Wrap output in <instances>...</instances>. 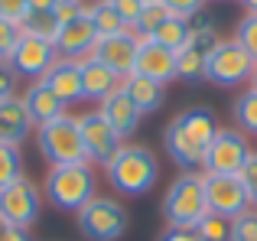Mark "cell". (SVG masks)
<instances>
[{
    "label": "cell",
    "mask_w": 257,
    "mask_h": 241,
    "mask_svg": "<svg viewBox=\"0 0 257 241\" xmlns=\"http://www.w3.org/2000/svg\"><path fill=\"white\" fill-rule=\"evenodd\" d=\"M10 69L17 72V78H30V82H43L46 72L59 62V49L49 39H36V36H20L17 49L10 52Z\"/></svg>",
    "instance_id": "8fae6325"
},
{
    "label": "cell",
    "mask_w": 257,
    "mask_h": 241,
    "mask_svg": "<svg viewBox=\"0 0 257 241\" xmlns=\"http://www.w3.org/2000/svg\"><path fill=\"white\" fill-rule=\"evenodd\" d=\"M120 88H124V95L137 104L140 114H153V111H160L166 104V85L150 82V78H144V75H127Z\"/></svg>",
    "instance_id": "7402d4cb"
},
{
    "label": "cell",
    "mask_w": 257,
    "mask_h": 241,
    "mask_svg": "<svg viewBox=\"0 0 257 241\" xmlns=\"http://www.w3.org/2000/svg\"><path fill=\"white\" fill-rule=\"evenodd\" d=\"M52 13H56L59 26H65V23H72V20H78L82 13H88V7H85V0H59V4L52 7Z\"/></svg>",
    "instance_id": "e575fe53"
},
{
    "label": "cell",
    "mask_w": 257,
    "mask_h": 241,
    "mask_svg": "<svg viewBox=\"0 0 257 241\" xmlns=\"http://www.w3.org/2000/svg\"><path fill=\"white\" fill-rule=\"evenodd\" d=\"M173 17H182V20H195L202 10H205L208 0H160Z\"/></svg>",
    "instance_id": "1f68e13d"
},
{
    "label": "cell",
    "mask_w": 257,
    "mask_h": 241,
    "mask_svg": "<svg viewBox=\"0 0 257 241\" xmlns=\"http://www.w3.org/2000/svg\"><path fill=\"white\" fill-rule=\"evenodd\" d=\"M13 95H17V72L10 69V62L0 59V101H7Z\"/></svg>",
    "instance_id": "74e56055"
},
{
    "label": "cell",
    "mask_w": 257,
    "mask_h": 241,
    "mask_svg": "<svg viewBox=\"0 0 257 241\" xmlns=\"http://www.w3.org/2000/svg\"><path fill=\"white\" fill-rule=\"evenodd\" d=\"M43 82L49 85L59 98H62L65 108H69V104L85 101V91H82V62H75V59H59V62L46 72Z\"/></svg>",
    "instance_id": "d6986e66"
},
{
    "label": "cell",
    "mask_w": 257,
    "mask_h": 241,
    "mask_svg": "<svg viewBox=\"0 0 257 241\" xmlns=\"http://www.w3.org/2000/svg\"><path fill=\"white\" fill-rule=\"evenodd\" d=\"M251 85H254V88H257V69H254V78H251Z\"/></svg>",
    "instance_id": "7bdbcfd3"
},
{
    "label": "cell",
    "mask_w": 257,
    "mask_h": 241,
    "mask_svg": "<svg viewBox=\"0 0 257 241\" xmlns=\"http://www.w3.org/2000/svg\"><path fill=\"white\" fill-rule=\"evenodd\" d=\"M144 4H157V0H144Z\"/></svg>",
    "instance_id": "ee69618b"
},
{
    "label": "cell",
    "mask_w": 257,
    "mask_h": 241,
    "mask_svg": "<svg viewBox=\"0 0 257 241\" xmlns=\"http://www.w3.org/2000/svg\"><path fill=\"white\" fill-rule=\"evenodd\" d=\"M107 183L120 196H144L157 186L160 179V163L150 147L144 144H124L111 160L104 163Z\"/></svg>",
    "instance_id": "7a4b0ae2"
},
{
    "label": "cell",
    "mask_w": 257,
    "mask_h": 241,
    "mask_svg": "<svg viewBox=\"0 0 257 241\" xmlns=\"http://www.w3.org/2000/svg\"><path fill=\"white\" fill-rule=\"evenodd\" d=\"M251 144L247 137L238 131V127H218L215 140L208 144L205 163H202V173H225V176H238L244 170L247 157H251Z\"/></svg>",
    "instance_id": "9c48e42d"
},
{
    "label": "cell",
    "mask_w": 257,
    "mask_h": 241,
    "mask_svg": "<svg viewBox=\"0 0 257 241\" xmlns=\"http://www.w3.org/2000/svg\"><path fill=\"white\" fill-rule=\"evenodd\" d=\"M241 7H244L247 13H257V0H241Z\"/></svg>",
    "instance_id": "b9f144b4"
},
{
    "label": "cell",
    "mask_w": 257,
    "mask_h": 241,
    "mask_svg": "<svg viewBox=\"0 0 257 241\" xmlns=\"http://www.w3.org/2000/svg\"><path fill=\"white\" fill-rule=\"evenodd\" d=\"M75 222L88 241H120L131 228L127 209L111 196H94L82 212H75Z\"/></svg>",
    "instance_id": "8992f818"
},
{
    "label": "cell",
    "mask_w": 257,
    "mask_h": 241,
    "mask_svg": "<svg viewBox=\"0 0 257 241\" xmlns=\"http://www.w3.org/2000/svg\"><path fill=\"white\" fill-rule=\"evenodd\" d=\"M257 62L241 49L234 39H221L205 62V82L215 88H234V85H251Z\"/></svg>",
    "instance_id": "52a82bcc"
},
{
    "label": "cell",
    "mask_w": 257,
    "mask_h": 241,
    "mask_svg": "<svg viewBox=\"0 0 257 241\" xmlns=\"http://www.w3.org/2000/svg\"><path fill=\"white\" fill-rule=\"evenodd\" d=\"M231 114H234V124H238V131L244 134V137H257V88L254 85H247V88L234 98Z\"/></svg>",
    "instance_id": "603a6c76"
},
{
    "label": "cell",
    "mask_w": 257,
    "mask_h": 241,
    "mask_svg": "<svg viewBox=\"0 0 257 241\" xmlns=\"http://www.w3.org/2000/svg\"><path fill=\"white\" fill-rule=\"evenodd\" d=\"M20 36H23V33H20V26L17 23H10V20H4L0 17V59H10V52L17 49V43H20Z\"/></svg>",
    "instance_id": "d6a6232c"
},
{
    "label": "cell",
    "mask_w": 257,
    "mask_h": 241,
    "mask_svg": "<svg viewBox=\"0 0 257 241\" xmlns=\"http://www.w3.org/2000/svg\"><path fill=\"white\" fill-rule=\"evenodd\" d=\"M88 17H91L94 30H98V39L117 36V33H127V23L117 17V10H114L107 0H94V4L88 7Z\"/></svg>",
    "instance_id": "d4e9b609"
},
{
    "label": "cell",
    "mask_w": 257,
    "mask_h": 241,
    "mask_svg": "<svg viewBox=\"0 0 257 241\" xmlns=\"http://www.w3.org/2000/svg\"><path fill=\"white\" fill-rule=\"evenodd\" d=\"M98 111H101V117H104L107 124H111L114 131L120 134V140H124V137H131V134H137L140 120H144V114L137 111V104H134L131 98L124 95V88H120V91H114L111 98H104V101L98 104Z\"/></svg>",
    "instance_id": "44dd1931"
},
{
    "label": "cell",
    "mask_w": 257,
    "mask_h": 241,
    "mask_svg": "<svg viewBox=\"0 0 257 241\" xmlns=\"http://www.w3.org/2000/svg\"><path fill=\"white\" fill-rule=\"evenodd\" d=\"M153 43H160V46H166L170 52H179L182 46L192 39V20H182V17H170L163 26H160L157 33H153Z\"/></svg>",
    "instance_id": "cb8c5ba5"
},
{
    "label": "cell",
    "mask_w": 257,
    "mask_h": 241,
    "mask_svg": "<svg viewBox=\"0 0 257 241\" xmlns=\"http://www.w3.org/2000/svg\"><path fill=\"white\" fill-rule=\"evenodd\" d=\"M23 179V153L13 144H0V189Z\"/></svg>",
    "instance_id": "83f0119b"
},
{
    "label": "cell",
    "mask_w": 257,
    "mask_h": 241,
    "mask_svg": "<svg viewBox=\"0 0 257 241\" xmlns=\"http://www.w3.org/2000/svg\"><path fill=\"white\" fill-rule=\"evenodd\" d=\"M170 17H173V13L166 10L160 0H157V4H147V7H144V13H140V20H137V26H134V33H137L140 39H150L153 33H157Z\"/></svg>",
    "instance_id": "f1b7e54d"
},
{
    "label": "cell",
    "mask_w": 257,
    "mask_h": 241,
    "mask_svg": "<svg viewBox=\"0 0 257 241\" xmlns=\"http://www.w3.org/2000/svg\"><path fill=\"white\" fill-rule=\"evenodd\" d=\"M39 209H43V192L33 179L23 176L0 189V218H7L10 225H20L30 231L39 218Z\"/></svg>",
    "instance_id": "30bf717a"
},
{
    "label": "cell",
    "mask_w": 257,
    "mask_h": 241,
    "mask_svg": "<svg viewBox=\"0 0 257 241\" xmlns=\"http://www.w3.org/2000/svg\"><path fill=\"white\" fill-rule=\"evenodd\" d=\"M231 39L254 59V62H257V13H244V17L238 20V26H234V36H231Z\"/></svg>",
    "instance_id": "f546056e"
},
{
    "label": "cell",
    "mask_w": 257,
    "mask_h": 241,
    "mask_svg": "<svg viewBox=\"0 0 257 241\" xmlns=\"http://www.w3.org/2000/svg\"><path fill=\"white\" fill-rule=\"evenodd\" d=\"M231 241H257V209L231 218Z\"/></svg>",
    "instance_id": "4dcf8cb0"
},
{
    "label": "cell",
    "mask_w": 257,
    "mask_h": 241,
    "mask_svg": "<svg viewBox=\"0 0 257 241\" xmlns=\"http://www.w3.org/2000/svg\"><path fill=\"white\" fill-rule=\"evenodd\" d=\"M20 33H23V36H36V39H49V43H56L59 20H56L52 10H30L23 17V23H20Z\"/></svg>",
    "instance_id": "484cf974"
},
{
    "label": "cell",
    "mask_w": 257,
    "mask_h": 241,
    "mask_svg": "<svg viewBox=\"0 0 257 241\" xmlns=\"http://www.w3.org/2000/svg\"><path fill=\"white\" fill-rule=\"evenodd\" d=\"M218 43H221V36L215 33L212 20H202V23L192 20V39L176 52V78H179V82H205L208 52Z\"/></svg>",
    "instance_id": "ba28073f"
},
{
    "label": "cell",
    "mask_w": 257,
    "mask_h": 241,
    "mask_svg": "<svg viewBox=\"0 0 257 241\" xmlns=\"http://www.w3.org/2000/svg\"><path fill=\"white\" fill-rule=\"evenodd\" d=\"M215 134H218L215 111L208 104H195V108H186L182 114H176L163 127V147L179 170H202Z\"/></svg>",
    "instance_id": "6da1fadb"
},
{
    "label": "cell",
    "mask_w": 257,
    "mask_h": 241,
    "mask_svg": "<svg viewBox=\"0 0 257 241\" xmlns=\"http://www.w3.org/2000/svg\"><path fill=\"white\" fill-rule=\"evenodd\" d=\"M20 98H23V104H26V111H30V117H33L36 127H43V124H49V120L69 114V111H65V101L46 82H33Z\"/></svg>",
    "instance_id": "ffe728a7"
},
{
    "label": "cell",
    "mask_w": 257,
    "mask_h": 241,
    "mask_svg": "<svg viewBox=\"0 0 257 241\" xmlns=\"http://www.w3.org/2000/svg\"><path fill=\"white\" fill-rule=\"evenodd\" d=\"M160 241H202V238L195 235V228H166Z\"/></svg>",
    "instance_id": "ab89813d"
},
{
    "label": "cell",
    "mask_w": 257,
    "mask_h": 241,
    "mask_svg": "<svg viewBox=\"0 0 257 241\" xmlns=\"http://www.w3.org/2000/svg\"><path fill=\"white\" fill-rule=\"evenodd\" d=\"M26 4H30V10H52L59 0H26Z\"/></svg>",
    "instance_id": "60d3db41"
},
{
    "label": "cell",
    "mask_w": 257,
    "mask_h": 241,
    "mask_svg": "<svg viewBox=\"0 0 257 241\" xmlns=\"http://www.w3.org/2000/svg\"><path fill=\"white\" fill-rule=\"evenodd\" d=\"M205 199H208V212H218L225 218H238L251 209V199H247L241 176L205 173Z\"/></svg>",
    "instance_id": "7c38bea8"
},
{
    "label": "cell",
    "mask_w": 257,
    "mask_h": 241,
    "mask_svg": "<svg viewBox=\"0 0 257 241\" xmlns=\"http://www.w3.org/2000/svg\"><path fill=\"white\" fill-rule=\"evenodd\" d=\"M78 131H82V144L88 153V163H101L104 166L114 153L124 147L120 134L101 117V111H88V114L78 117Z\"/></svg>",
    "instance_id": "4fadbf2b"
},
{
    "label": "cell",
    "mask_w": 257,
    "mask_h": 241,
    "mask_svg": "<svg viewBox=\"0 0 257 241\" xmlns=\"http://www.w3.org/2000/svg\"><path fill=\"white\" fill-rule=\"evenodd\" d=\"M94 46H98V30H94L91 17L82 13L78 20H72V23L59 26V36H56V49H59V59H75V62H82L94 52Z\"/></svg>",
    "instance_id": "9a60e30c"
},
{
    "label": "cell",
    "mask_w": 257,
    "mask_h": 241,
    "mask_svg": "<svg viewBox=\"0 0 257 241\" xmlns=\"http://www.w3.org/2000/svg\"><path fill=\"white\" fill-rule=\"evenodd\" d=\"M36 144L39 153L46 157L49 166H69V163H88V153L78 131V117L62 114L49 124L36 127Z\"/></svg>",
    "instance_id": "5b68a950"
},
{
    "label": "cell",
    "mask_w": 257,
    "mask_h": 241,
    "mask_svg": "<svg viewBox=\"0 0 257 241\" xmlns=\"http://www.w3.org/2000/svg\"><path fill=\"white\" fill-rule=\"evenodd\" d=\"M195 235L202 241H231V218L218 215V212H205L195 225Z\"/></svg>",
    "instance_id": "4316f807"
},
{
    "label": "cell",
    "mask_w": 257,
    "mask_h": 241,
    "mask_svg": "<svg viewBox=\"0 0 257 241\" xmlns=\"http://www.w3.org/2000/svg\"><path fill=\"white\" fill-rule=\"evenodd\" d=\"M30 13V4L26 0H0V17L10 20V23H23V17Z\"/></svg>",
    "instance_id": "8d00e7d4"
},
{
    "label": "cell",
    "mask_w": 257,
    "mask_h": 241,
    "mask_svg": "<svg viewBox=\"0 0 257 241\" xmlns=\"http://www.w3.org/2000/svg\"><path fill=\"white\" fill-rule=\"evenodd\" d=\"M205 212H208L205 173L202 170H182L170 183V189H166V196H163L166 228H195Z\"/></svg>",
    "instance_id": "3957f363"
},
{
    "label": "cell",
    "mask_w": 257,
    "mask_h": 241,
    "mask_svg": "<svg viewBox=\"0 0 257 241\" xmlns=\"http://www.w3.org/2000/svg\"><path fill=\"white\" fill-rule=\"evenodd\" d=\"M120 85H124V78L117 75V72H111L104 62H98V59H82V91H85V101H94L101 104L104 98H111L114 91H120Z\"/></svg>",
    "instance_id": "e0dca14e"
},
{
    "label": "cell",
    "mask_w": 257,
    "mask_h": 241,
    "mask_svg": "<svg viewBox=\"0 0 257 241\" xmlns=\"http://www.w3.org/2000/svg\"><path fill=\"white\" fill-rule=\"evenodd\" d=\"M134 75H144V78L160 82V85L176 82V52H170L166 46H160V43H153V39H140V52H137Z\"/></svg>",
    "instance_id": "2e32d148"
},
{
    "label": "cell",
    "mask_w": 257,
    "mask_h": 241,
    "mask_svg": "<svg viewBox=\"0 0 257 241\" xmlns=\"http://www.w3.org/2000/svg\"><path fill=\"white\" fill-rule=\"evenodd\" d=\"M137 52H140V36H137L134 30H127V33H117V36L98 39V46H94L91 59L104 62L111 72H117L120 78H127V75H134Z\"/></svg>",
    "instance_id": "5bb4252c"
},
{
    "label": "cell",
    "mask_w": 257,
    "mask_h": 241,
    "mask_svg": "<svg viewBox=\"0 0 257 241\" xmlns=\"http://www.w3.org/2000/svg\"><path fill=\"white\" fill-rule=\"evenodd\" d=\"M241 176V183H244V189H247V199H251V209H257V150L247 157V163H244V170L238 173Z\"/></svg>",
    "instance_id": "d590c367"
},
{
    "label": "cell",
    "mask_w": 257,
    "mask_h": 241,
    "mask_svg": "<svg viewBox=\"0 0 257 241\" xmlns=\"http://www.w3.org/2000/svg\"><path fill=\"white\" fill-rule=\"evenodd\" d=\"M0 241H30V231L20 228V225H10L7 218H0Z\"/></svg>",
    "instance_id": "f35d334b"
},
{
    "label": "cell",
    "mask_w": 257,
    "mask_h": 241,
    "mask_svg": "<svg viewBox=\"0 0 257 241\" xmlns=\"http://www.w3.org/2000/svg\"><path fill=\"white\" fill-rule=\"evenodd\" d=\"M107 4L117 10V17L127 23V30H134L137 26V20H140V13H144V0H107Z\"/></svg>",
    "instance_id": "836d02e7"
},
{
    "label": "cell",
    "mask_w": 257,
    "mask_h": 241,
    "mask_svg": "<svg viewBox=\"0 0 257 241\" xmlns=\"http://www.w3.org/2000/svg\"><path fill=\"white\" fill-rule=\"evenodd\" d=\"M49 205L62 212H82L98 196V179L91 163H69V166H49L43 186Z\"/></svg>",
    "instance_id": "277c9868"
},
{
    "label": "cell",
    "mask_w": 257,
    "mask_h": 241,
    "mask_svg": "<svg viewBox=\"0 0 257 241\" xmlns=\"http://www.w3.org/2000/svg\"><path fill=\"white\" fill-rule=\"evenodd\" d=\"M33 131H36V124H33L30 111H26L23 98L13 95V98H7V101H0V144L20 147Z\"/></svg>",
    "instance_id": "ac0fdd59"
}]
</instances>
